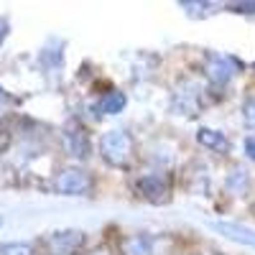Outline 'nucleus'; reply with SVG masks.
Masks as SVG:
<instances>
[{"mask_svg":"<svg viewBox=\"0 0 255 255\" xmlns=\"http://www.w3.org/2000/svg\"><path fill=\"white\" fill-rule=\"evenodd\" d=\"M100 153H102V161L108 166L128 171L138 158V145H135V138H133L130 130L113 128V130H108L100 138Z\"/></svg>","mask_w":255,"mask_h":255,"instance_id":"obj_1","label":"nucleus"},{"mask_svg":"<svg viewBox=\"0 0 255 255\" xmlns=\"http://www.w3.org/2000/svg\"><path fill=\"white\" fill-rule=\"evenodd\" d=\"M176 248L171 232H130L120 240V255H174Z\"/></svg>","mask_w":255,"mask_h":255,"instance_id":"obj_2","label":"nucleus"},{"mask_svg":"<svg viewBox=\"0 0 255 255\" xmlns=\"http://www.w3.org/2000/svg\"><path fill=\"white\" fill-rule=\"evenodd\" d=\"M51 186L61 197H87L95 189V179L90 171H84L79 166H67L61 171H56Z\"/></svg>","mask_w":255,"mask_h":255,"instance_id":"obj_3","label":"nucleus"},{"mask_svg":"<svg viewBox=\"0 0 255 255\" xmlns=\"http://www.w3.org/2000/svg\"><path fill=\"white\" fill-rule=\"evenodd\" d=\"M133 191L151 204H163L171 199V174L166 171L140 174L138 179H133Z\"/></svg>","mask_w":255,"mask_h":255,"instance_id":"obj_4","label":"nucleus"},{"mask_svg":"<svg viewBox=\"0 0 255 255\" xmlns=\"http://www.w3.org/2000/svg\"><path fill=\"white\" fill-rule=\"evenodd\" d=\"M171 108L184 118H197L204 110V87L194 79H184L176 84L171 95Z\"/></svg>","mask_w":255,"mask_h":255,"instance_id":"obj_5","label":"nucleus"},{"mask_svg":"<svg viewBox=\"0 0 255 255\" xmlns=\"http://www.w3.org/2000/svg\"><path fill=\"white\" fill-rule=\"evenodd\" d=\"M243 69V64L235 59V56H227V54H217V51H209L204 56V77L222 87V84L232 82L238 77V72Z\"/></svg>","mask_w":255,"mask_h":255,"instance_id":"obj_6","label":"nucleus"},{"mask_svg":"<svg viewBox=\"0 0 255 255\" xmlns=\"http://www.w3.org/2000/svg\"><path fill=\"white\" fill-rule=\"evenodd\" d=\"M87 235L82 230H56L44 240V248L49 255H77L82 253Z\"/></svg>","mask_w":255,"mask_h":255,"instance_id":"obj_7","label":"nucleus"},{"mask_svg":"<svg viewBox=\"0 0 255 255\" xmlns=\"http://www.w3.org/2000/svg\"><path fill=\"white\" fill-rule=\"evenodd\" d=\"M64 148H67L69 156H74L79 161L90 158V133L77 120L64 128Z\"/></svg>","mask_w":255,"mask_h":255,"instance_id":"obj_8","label":"nucleus"},{"mask_svg":"<svg viewBox=\"0 0 255 255\" xmlns=\"http://www.w3.org/2000/svg\"><path fill=\"white\" fill-rule=\"evenodd\" d=\"M212 227L232 243H240L245 248H255V230H250L240 222H212Z\"/></svg>","mask_w":255,"mask_h":255,"instance_id":"obj_9","label":"nucleus"},{"mask_svg":"<svg viewBox=\"0 0 255 255\" xmlns=\"http://www.w3.org/2000/svg\"><path fill=\"white\" fill-rule=\"evenodd\" d=\"M197 140L202 148L212 153H230V138L222 133V130H215V128H199L197 130Z\"/></svg>","mask_w":255,"mask_h":255,"instance_id":"obj_10","label":"nucleus"},{"mask_svg":"<svg viewBox=\"0 0 255 255\" xmlns=\"http://www.w3.org/2000/svg\"><path fill=\"white\" fill-rule=\"evenodd\" d=\"M125 105H128L125 92L110 90V92H102V97H100L97 105H95V110H97L100 115H120V113L125 110Z\"/></svg>","mask_w":255,"mask_h":255,"instance_id":"obj_11","label":"nucleus"},{"mask_svg":"<svg viewBox=\"0 0 255 255\" xmlns=\"http://www.w3.org/2000/svg\"><path fill=\"white\" fill-rule=\"evenodd\" d=\"M248 186H250V176L243 171V168H235V174H230L227 176V191L230 194H245L248 191Z\"/></svg>","mask_w":255,"mask_h":255,"instance_id":"obj_12","label":"nucleus"},{"mask_svg":"<svg viewBox=\"0 0 255 255\" xmlns=\"http://www.w3.org/2000/svg\"><path fill=\"white\" fill-rule=\"evenodd\" d=\"M181 8L186 10V15H191V18H207V15H212V13H217V3H194V0H191V3H181Z\"/></svg>","mask_w":255,"mask_h":255,"instance_id":"obj_13","label":"nucleus"},{"mask_svg":"<svg viewBox=\"0 0 255 255\" xmlns=\"http://www.w3.org/2000/svg\"><path fill=\"white\" fill-rule=\"evenodd\" d=\"M0 255H36V248L31 243H3Z\"/></svg>","mask_w":255,"mask_h":255,"instance_id":"obj_14","label":"nucleus"},{"mask_svg":"<svg viewBox=\"0 0 255 255\" xmlns=\"http://www.w3.org/2000/svg\"><path fill=\"white\" fill-rule=\"evenodd\" d=\"M240 113H243V123L255 130V95H253V97H245Z\"/></svg>","mask_w":255,"mask_h":255,"instance_id":"obj_15","label":"nucleus"},{"mask_svg":"<svg viewBox=\"0 0 255 255\" xmlns=\"http://www.w3.org/2000/svg\"><path fill=\"white\" fill-rule=\"evenodd\" d=\"M82 255H120V248H115L110 243H100V245H95L90 250H84Z\"/></svg>","mask_w":255,"mask_h":255,"instance_id":"obj_16","label":"nucleus"},{"mask_svg":"<svg viewBox=\"0 0 255 255\" xmlns=\"http://www.w3.org/2000/svg\"><path fill=\"white\" fill-rule=\"evenodd\" d=\"M225 8L232 13H255V3H227Z\"/></svg>","mask_w":255,"mask_h":255,"instance_id":"obj_17","label":"nucleus"},{"mask_svg":"<svg viewBox=\"0 0 255 255\" xmlns=\"http://www.w3.org/2000/svg\"><path fill=\"white\" fill-rule=\"evenodd\" d=\"M56 67V64H61V51H54V49H44V54H41V61H49Z\"/></svg>","mask_w":255,"mask_h":255,"instance_id":"obj_18","label":"nucleus"},{"mask_svg":"<svg viewBox=\"0 0 255 255\" xmlns=\"http://www.w3.org/2000/svg\"><path fill=\"white\" fill-rule=\"evenodd\" d=\"M243 148H245V156H248L250 161H255V138H245Z\"/></svg>","mask_w":255,"mask_h":255,"instance_id":"obj_19","label":"nucleus"},{"mask_svg":"<svg viewBox=\"0 0 255 255\" xmlns=\"http://www.w3.org/2000/svg\"><path fill=\"white\" fill-rule=\"evenodd\" d=\"M5 36H8V20H5V18H0V44L5 41Z\"/></svg>","mask_w":255,"mask_h":255,"instance_id":"obj_20","label":"nucleus"},{"mask_svg":"<svg viewBox=\"0 0 255 255\" xmlns=\"http://www.w3.org/2000/svg\"><path fill=\"white\" fill-rule=\"evenodd\" d=\"M3 225H5V217H3V215H0V227H3Z\"/></svg>","mask_w":255,"mask_h":255,"instance_id":"obj_21","label":"nucleus"},{"mask_svg":"<svg viewBox=\"0 0 255 255\" xmlns=\"http://www.w3.org/2000/svg\"><path fill=\"white\" fill-rule=\"evenodd\" d=\"M253 69H255V64H253Z\"/></svg>","mask_w":255,"mask_h":255,"instance_id":"obj_22","label":"nucleus"}]
</instances>
